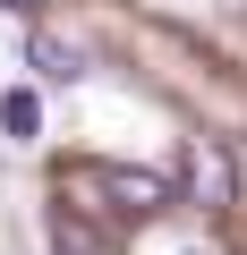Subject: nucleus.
<instances>
[{"mask_svg": "<svg viewBox=\"0 0 247 255\" xmlns=\"http://www.w3.org/2000/svg\"><path fill=\"white\" fill-rule=\"evenodd\" d=\"M188 204H205V213H230L239 204V162H230V145H213V136H188V153H179V179H171Z\"/></svg>", "mask_w": 247, "mask_h": 255, "instance_id": "nucleus-1", "label": "nucleus"}, {"mask_svg": "<svg viewBox=\"0 0 247 255\" xmlns=\"http://www.w3.org/2000/svg\"><path fill=\"white\" fill-rule=\"evenodd\" d=\"M85 187H102L111 213H128V221H154L162 204H179L171 170H85Z\"/></svg>", "mask_w": 247, "mask_h": 255, "instance_id": "nucleus-2", "label": "nucleus"}, {"mask_svg": "<svg viewBox=\"0 0 247 255\" xmlns=\"http://www.w3.org/2000/svg\"><path fill=\"white\" fill-rule=\"evenodd\" d=\"M26 68H34V77H51V85H77V77H85V43H68V34L34 26V34H26Z\"/></svg>", "mask_w": 247, "mask_h": 255, "instance_id": "nucleus-3", "label": "nucleus"}, {"mask_svg": "<svg viewBox=\"0 0 247 255\" xmlns=\"http://www.w3.org/2000/svg\"><path fill=\"white\" fill-rule=\"evenodd\" d=\"M51 247H60V255H111V238H102L77 204H51Z\"/></svg>", "mask_w": 247, "mask_h": 255, "instance_id": "nucleus-4", "label": "nucleus"}, {"mask_svg": "<svg viewBox=\"0 0 247 255\" xmlns=\"http://www.w3.org/2000/svg\"><path fill=\"white\" fill-rule=\"evenodd\" d=\"M0 128H9L17 145H34V128H43V102H34V85H9V94H0Z\"/></svg>", "mask_w": 247, "mask_h": 255, "instance_id": "nucleus-5", "label": "nucleus"}, {"mask_svg": "<svg viewBox=\"0 0 247 255\" xmlns=\"http://www.w3.org/2000/svg\"><path fill=\"white\" fill-rule=\"evenodd\" d=\"M0 9H43V0H0Z\"/></svg>", "mask_w": 247, "mask_h": 255, "instance_id": "nucleus-6", "label": "nucleus"}, {"mask_svg": "<svg viewBox=\"0 0 247 255\" xmlns=\"http://www.w3.org/2000/svg\"><path fill=\"white\" fill-rule=\"evenodd\" d=\"M179 255H222V247H179Z\"/></svg>", "mask_w": 247, "mask_h": 255, "instance_id": "nucleus-7", "label": "nucleus"}]
</instances>
